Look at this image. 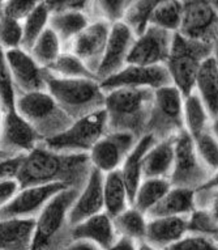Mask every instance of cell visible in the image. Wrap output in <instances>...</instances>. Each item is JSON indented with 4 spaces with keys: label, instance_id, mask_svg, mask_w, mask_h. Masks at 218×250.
Listing matches in <instances>:
<instances>
[{
    "label": "cell",
    "instance_id": "cell-24",
    "mask_svg": "<svg viewBox=\"0 0 218 250\" xmlns=\"http://www.w3.org/2000/svg\"><path fill=\"white\" fill-rule=\"evenodd\" d=\"M36 219H0V250H30Z\"/></svg>",
    "mask_w": 218,
    "mask_h": 250
},
{
    "label": "cell",
    "instance_id": "cell-38",
    "mask_svg": "<svg viewBox=\"0 0 218 250\" xmlns=\"http://www.w3.org/2000/svg\"><path fill=\"white\" fill-rule=\"evenodd\" d=\"M217 207L194 209L187 216V233L201 234L217 240Z\"/></svg>",
    "mask_w": 218,
    "mask_h": 250
},
{
    "label": "cell",
    "instance_id": "cell-26",
    "mask_svg": "<svg viewBox=\"0 0 218 250\" xmlns=\"http://www.w3.org/2000/svg\"><path fill=\"white\" fill-rule=\"evenodd\" d=\"M194 209V190L171 186L169 191L145 216L146 219L164 216H188Z\"/></svg>",
    "mask_w": 218,
    "mask_h": 250
},
{
    "label": "cell",
    "instance_id": "cell-27",
    "mask_svg": "<svg viewBox=\"0 0 218 250\" xmlns=\"http://www.w3.org/2000/svg\"><path fill=\"white\" fill-rule=\"evenodd\" d=\"M91 17L81 11H60L50 13L49 26L62 42L63 50H67L73 38L87 28Z\"/></svg>",
    "mask_w": 218,
    "mask_h": 250
},
{
    "label": "cell",
    "instance_id": "cell-44",
    "mask_svg": "<svg viewBox=\"0 0 218 250\" xmlns=\"http://www.w3.org/2000/svg\"><path fill=\"white\" fill-rule=\"evenodd\" d=\"M43 0H5L1 15L22 21Z\"/></svg>",
    "mask_w": 218,
    "mask_h": 250
},
{
    "label": "cell",
    "instance_id": "cell-45",
    "mask_svg": "<svg viewBox=\"0 0 218 250\" xmlns=\"http://www.w3.org/2000/svg\"><path fill=\"white\" fill-rule=\"evenodd\" d=\"M91 1L93 0H45L50 12H60V11H81L87 12L91 16Z\"/></svg>",
    "mask_w": 218,
    "mask_h": 250
},
{
    "label": "cell",
    "instance_id": "cell-33",
    "mask_svg": "<svg viewBox=\"0 0 218 250\" xmlns=\"http://www.w3.org/2000/svg\"><path fill=\"white\" fill-rule=\"evenodd\" d=\"M182 3L181 0H165L156 4L149 12L146 24L177 33L181 26ZM146 26V25H145Z\"/></svg>",
    "mask_w": 218,
    "mask_h": 250
},
{
    "label": "cell",
    "instance_id": "cell-48",
    "mask_svg": "<svg viewBox=\"0 0 218 250\" xmlns=\"http://www.w3.org/2000/svg\"><path fill=\"white\" fill-rule=\"evenodd\" d=\"M137 245L139 244L133 241V240H129V238L126 237H118V240L110 248H107L106 250H136Z\"/></svg>",
    "mask_w": 218,
    "mask_h": 250
},
{
    "label": "cell",
    "instance_id": "cell-25",
    "mask_svg": "<svg viewBox=\"0 0 218 250\" xmlns=\"http://www.w3.org/2000/svg\"><path fill=\"white\" fill-rule=\"evenodd\" d=\"M174 136L156 140L146 151L143 159V178L169 180L174 164Z\"/></svg>",
    "mask_w": 218,
    "mask_h": 250
},
{
    "label": "cell",
    "instance_id": "cell-42",
    "mask_svg": "<svg viewBox=\"0 0 218 250\" xmlns=\"http://www.w3.org/2000/svg\"><path fill=\"white\" fill-rule=\"evenodd\" d=\"M166 250H218L216 238L201 234L185 233Z\"/></svg>",
    "mask_w": 218,
    "mask_h": 250
},
{
    "label": "cell",
    "instance_id": "cell-31",
    "mask_svg": "<svg viewBox=\"0 0 218 250\" xmlns=\"http://www.w3.org/2000/svg\"><path fill=\"white\" fill-rule=\"evenodd\" d=\"M148 219L139 209L129 206L118 216L112 217V224L115 228L118 237H126L133 240L137 244L144 242L145 232H146Z\"/></svg>",
    "mask_w": 218,
    "mask_h": 250
},
{
    "label": "cell",
    "instance_id": "cell-6",
    "mask_svg": "<svg viewBox=\"0 0 218 250\" xmlns=\"http://www.w3.org/2000/svg\"><path fill=\"white\" fill-rule=\"evenodd\" d=\"M15 109L33 126L42 140L58 135L73 122L46 89L17 95Z\"/></svg>",
    "mask_w": 218,
    "mask_h": 250
},
{
    "label": "cell",
    "instance_id": "cell-2",
    "mask_svg": "<svg viewBox=\"0 0 218 250\" xmlns=\"http://www.w3.org/2000/svg\"><path fill=\"white\" fill-rule=\"evenodd\" d=\"M150 88H116L105 93L107 131L129 132L137 139L146 134L153 101Z\"/></svg>",
    "mask_w": 218,
    "mask_h": 250
},
{
    "label": "cell",
    "instance_id": "cell-36",
    "mask_svg": "<svg viewBox=\"0 0 218 250\" xmlns=\"http://www.w3.org/2000/svg\"><path fill=\"white\" fill-rule=\"evenodd\" d=\"M137 0H93L91 17L115 24L124 21Z\"/></svg>",
    "mask_w": 218,
    "mask_h": 250
},
{
    "label": "cell",
    "instance_id": "cell-13",
    "mask_svg": "<svg viewBox=\"0 0 218 250\" xmlns=\"http://www.w3.org/2000/svg\"><path fill=\"white\" fill-rule=\"evenodd\" d=\"M170 84H173V82L165 64H154V66L127 64L115 75L99 82V86L105 93L116 88L157 89Z\"/></svg>",
    "mask_w": 218,
    "mask_h": 250
},
{
    "label": "cell",
    "instance_id": "cell-16",
    "mask_svg": "<svg viewBox=\"0 0 218 250\" xmlns=\"http://www.w3.org/2000/svg\"><path fill=\"white\" fill-rule=\"evenodd\" d=\"M110 26L111 24H109L107 21L91 19L87 28L80 32L67 47L68 51L81 59L84 64L94 74L105 53Z\"/></svg>",
    "mask_w": 218,
    "mask_h": 250
},
{
    "label": "cell",
    "instance_id": "cell-19",
    "mask_svg": "<svg viewBox=\"0 0 218 250\" xmlns=\"http://www.w3.org/2000/svg\"><path fill=\"white\" fill-rule=\"evenodd\" d=\"M99 212H103V173L91 167L87 182L71 207L68 222L73 227Z\"/></svg>",
    "mask_w": 218,
    "mask_h": 250
},
{
    "label": "cell",
    "instance_id": "cell-43",
    "mask_svg": "<svg viewBox=\"0 0 218 250\" xmlns=\"http://www.w3.org/2000/svg\"><path fill=\"white\" fill-rule=\"evenodd\" d=\"M195 209H210L217 207V180L213 176L210 180L194 190Z\"/></svg>",
    "mask_w": 218,
    "mask_h": 250
},
{
    "label": "cell",
    "instance_id": "cell-21",
    "mask_svg": "<svg viewBox=\"0 0 218 250\" xmlns=\"http://www.w3.org/2000/svg\"><path fill=\"white\" fill-rule=\"evenodd\" d=\"M71 237L72 240H85L97 245L101 250H106L118 240V234L112 219L103 211L72 227Z\"/></svg>",
    "mask_w": 218,
    "mask_h": 250
},
{
    "label": "cell",
    "instance_id": "cell-28",
    "mask_svg": "<svg viewBox=\"0 0 218 250\" xmlns=\"http://www.w3.org/2000/svg\"><path fill=\"white\" fill-rule=\"evenodd\" d=\"M216 125L217 121L210 118L201 99L195 90L183 97V126L191 138L200 135L209 128H216Z\"/></svg>",
    "mask_w": 218,
    "mask_h": 250
},
{
    "label": "cell",
    "instance_id": "cell-5",
    "mask_svg": "<svg viewBox=\"0 0 218 250\" xmlns=\"http://www.w3.org/2000/svg\"><path fill=\"white\" fill-rule=\"evenodd\" d=\"M217 45L189 40L174 33L171 50L165 66L173 82L183 97L195 89V79L202 61L216 53Z\"/></svg>",
    "mask_w": 218,
    "mask_h": 250
},
{
    "label": "cell",
    "instance_id": "cell-47",
    "mask_svg": "<svg viewBox=\"0 0 218 250\" xmlns=\"http://www.w3.org/2000/svg\"><path fill=\"white\" fill-rule=\"evenodd\" d=\"M22 156H13V157H7V159H1L0 160V181L5 180V178H12L16 177V173L20 167L21 159Z\"/></svg>",
    "mask_w": 218,
    "mask_h": 250
},
{
    "label": "cell",
    "instance_id": "cell-15",
    "mask_svg": "<svg viewBox=\"0 0 218 250\" xmlns=\"http://www.w3.org/2000/svg\"><path fill=\"white\" fill-rule=\"evenodd\" d=\"M136 34L127 22L119 21L110 26L105 53L102 55L95 76L98 82L110 78L127 66V59Z\"/></svg>",
    "mask_w": 218,
    "mask_h": 250
},
{
    "label": "cell",
    "instance_id": "cell-46",
    "mask_svg": "<svg viewBox=\"0 0 218 250\" xmlns=\"http://www.w3.org/2000/svg\"><path fill=\"white\" fill-rule=\"evenodd\" d=\"M20 189L21 186L18 181L16 180V177L0 181V208L8 205Z\"/></svg>",
    "mask_w": 218,
    "mask_h": 250
},
{
    "label": "cell",
    "instance_id": "cell-8",
    "mask_svg": "<svg viewBox=\"0 0 218 250\" xmlns=\"http://www.w3.org/2000/svg\"><path fill=\"white\" fill-rule=\"evenodd\" d=\"M183 128V95L181 90L173 84L153 90L146 134H152L157 140H161L171 138Z\"/></svg>",
    "mask_w": 218,
    "mask_h": 250
},
{
    "label": "cell",
    "instance_id": "cell-12",
    "mask_svg": "<svg viewBox=\"0 0 218 250\" xmlns=\"http://www.w3.org/2000/svg\"><path fill=\"white\" fill-rule=\"evenodd\" d=\"M42 138L16 109L1 110L0 118V151L7 157L20 156L32 151Z\"/></svg>",
    "mask_w": 218,
    "mask_h": 250
},
{
    "label": "cell",
    "instance_id": "cell-30",
    "mask_svg": "<svg viewBox=\"0 0 218 250\" xmlns=\"http://www.w3.org/2000/svg\"><path fill=\"white\" fill-rule=\"evenodd\" d=\"M171 185L167 178H143L137 186L131 206L146 215L169 191Z\"/></svg>",
    "mask_w": 218,
    "mask_h": 250
},
{
    "label": "cell",
    "instance_id": "cell-9",
    "mask_svg": "<svg viewBox=\"0 0 218 250\" xmlns=\"http://www.w3.org/2000/svg\"><path fill=\"white\" fill-rule=\"evenodd\" d=\"M216 176L199 159L194 140L184 128L174 136V164L169 177L174 188L195 190Z\"/></svg>",
    "mask_w": 218,
    "mask_h": 250
},
{
    "label": "cell",
    "instance_id": "cell-3",
    "mask_svg": "<svg viewBox=\"0 0 218 250\" xmlns=\"http://www.w3.org/2000/svg\"><path fill=\"white\" fill-rule=\"evenodd\" d=\"M80 189L66 188L50 199L36 217V228L30 250H63L71 241L72 227L68 213Z\"/></svg>",
    "mask_w": 218,
    "mask_h": 250
},
{
    "label": "cell",
    "instance_id": "cell-18",
    "mask_svg": "<svg viewBox=\"0 0 218 250\" xmlns=\"http://www.w3.org/2000/svg\"><path fill=\"white\" fill-rule=\"evenodd\" d=\"M5 61L11 71L16 96L45 89L46 70L22 47L4 50Z\"/></svg>",
    "mask_w": 218,
    "mask_h": 250
},
{
    "label": "cell",
    "instance_id": "cell-35",
    "mask_svg": "<svg viewBox=\"0 0 218 250\" xmlns=\"http://www.w3.org/2000/svg\"><path fill=\"white\" fill-rule=\"evenodd\" d=\"M50 9L46 5L45 0L39 3L32 12L25 17L24 20L21 21L22 24V42H21V47L29 51L30 47L33 46L41 33L49 26V19H50Z\"/></svg>",
    "mask_w": 218,
    "mask_h": 250
},
{
    "label": "cell",
    "instance_id": "cell-17",
    "mask_svg": "<svg viewBox=\"0 0 218 250\" xmlns=\"http://www.w3.org/2000/svg\"><path fill=\"white\" fill-rule=\"evenodd\" d=\"M68 186L63 184L36 185L21 188L8 205L0 208V219L8 217H22L36 219L45 207L46 203L60 190Z\"/></svg>",
    "mask_w": 218,
    "mask_h": 250
},
{
    "label": "cell",
    "instance_id": "cell-49",
    "mask_svg": "<svg viewBox=\"0 0 218 250\" xmlns=\"http://www.w3.org/2000/svg\"><path fill=\"white\" fill-rule=\"evenodd\" d=\"M63 250H101L97 245L85 240H72Z\"/></svg>",
    "mask_w": 218,
    "mask_h": 250
},
{
    "label": "cell",
    "instance_id": "cell-52",
    "mask_svg": "<svg viewBox=\"0 0 218 250\" xmlns=\"http://www.w3.org/2000/svg\"><path fill=\"white\" fill-rule=\"evenodd\" d=\"M5 0H0V15H1V11H3V5H4Z\"/></svg>",
    "mask_w": 218,
    "mask_h": 250
},
{
    "label": "cell",
    "instance_id": "cell-10",
    "mask_svg": "<svg viewBox=\"0 0 218 250\" xmlns=\"http://www.w3.org/2000/svg\"><path fill=\"white\" fill-rule=\"evenodd\" d=\"M182 20L177 33L189 40L217 45V0H181Z\"/></svg>",
    "mask_w": 218,
    "mask_h": 250
},
{
    "label": "cell",
    "instance_id": "cell-39",
    "mask_svg": "<svg viewBox=\"0 0 218 250\" xmlns=\"http://www.w3.org/2000/svg\"><path fill=\"white\" fill-rule=\"evenodd\" d=\"M16 90L13 85L11 71L5 61L4 49L0 46V106L1 110H9L15 107Z\"/></svg>",
    "mask_w": 218,
    "mask_h": 250
},
{
    "label": "cell",
    "instance_id": "cell-14",
    "mask_svg": "<svg viewBox=\"0 0 218 250\" xmlns=\"http://www.w3.org/2000/svg\"><path fill=\"white\" fill-rule=\"evenodd\" d=\"M137 142L129 132L107 131L88 152L93 168L103 174L120 168V165Z\"/></svg>",
    "mask_w": 218,
    "mask_h": 250
},
{
    "label": "cell",
    "instance_id": "cell-40",
    "mask_svg": "<svg viewBox=\"0 0 218 250\" xmlns=\"http://www.w3.org/2000/svg\"><path fill=\"white\" fill-rule=\"evenodd\" d=\"M22 24L12 17L0 15V46L4 50L21 47Z\"/></svg>",
    "mask_w": 218,
    "mask_h": 250
},
{
    "label": "cell",
    "instance_id": "cell-29",
    "mask_svg": "<svg viewBox=\"0 0 218 250\" xmlns=\"http://www.w3.org/2000/svg\"><path fill=\"white\" fill-rule=\"evenodd\" d=\"M129 206L127 188L119 169L103 174V211L112 219Z\"/></svg>",
    "mask_w": 218,
    "mask_h": 250
},
{
    "label": "cell",
    "instance_id": "cell-50",
    "mask_svg": "<svg viewBox=\"0 0 218 250\" xmlns=\"http://www.w3.org/2000/svg\"><path fill=\"white\" fill-rule=\"evenodd\" d=\"M136 250H158V249H154V248L149 246L148 244H145V242H140V244L137 245V249Z\"/></svg>",
    "mask_w": 218,
    "mask_h": 250
},
{
    "label": "cell",
    "instance_id": "cell-51",
    "mask_svg": "<svg viewBox=\"0 0 218 250\" xmlns=\"http://www.w3.org/2000/svg\"><path fill=\"white\" fill-rule=\"evenodd\" d=\"M0 118H1V106H0ZM1 159H7V156L0 151V160H1Z\"/></svg>",
    "mask_w": 218,
    "mask_h": 250
},
{
    "label": "cell",
    "instance_id": "cell-11",
    "mask_svg": "<svg viewBox=\"0 0 218 250\" xmlns=\"http://www.w3.org/2000/svg\"><path fill=\"white\" fill-rule=\"evenodd\" d=\"M174 33L156 25L146 24L143 32L135 37L128 54L127 64L154 66L165 64L169 58Z\"/></svg>",
    "mask_w": 218,
    "mask_h": 250
},
{
    "label": "cell",
    "instance_id": "cell-32",
    "mask_svg": "<svg viewBox=\"0 0 218 250\" xmlns=\"http://www.w3.org/2000/svg\"><path fill=\"white\" fill-rule=\"evenodd\" d=\"M49 74L58 76V78L68 79H95L94 72L88 68L81 59H78L74 54L68 50H63L51 66L46 68Z\"/></svg>",
    "mask_w": 218,
    "mask_h": 250
},
{
    "label": "cell",
    "instance_id": "cell-20",
    "mask_svg": "<svg viewBox=\"0 0 218 250\" xmlns=\"http://www.w3.org/2000/svg\"><path fill=\"white\" fill-rule=\"evenodd\" d=\"M187 233V216L148 219L144 242L154 249L166 250Z\"/></svg>",
    "mask_w": 218,
    "mask_h": 250
},
{
    "label": "cell",
    "instance_id": "cell-41",
    "mask_svg": "<svg viewBox=\"0 0 218 250\" xmlns=\"http://www.w3.org/2000/svg\"><path fill=\"white\" fill-rule=\"evenodd\" d=\"M161 1H165V0H137L136 1V4L132 7L127 17L124 19V22H127L131 26L136 36L143 32V29L146 25L149 12L152 11L154 5Z\"/></svg>",
    "mask_w": 218,
    "mask_h": 250
},
{
    "label": "cell",
    "instance_id": "cell-22",
    "mask_svg": "<svg viewBox=\"0 0 218 250\" xmlns=\"http://www.w3.org/2000/svg\"><path fill=\"white\" fill-rule=\"evenodd\" d=\"M195 92L201 99L210 118L217 121L218 115V61L216 53L202 61L195 79Z\"/></svg>",
    "mask_w": 218,
    "mask_h": 250
},
{
    "label": "cell",
    "instance_id": "cell-34",
    "mask_svg": "<svg viewBox=\"0 0 218 250\" xmlns=\"http://www.w3.org/2000/svg\"><path fill=\"white\" fill-rule=\"evenodd\" d=\"M62 51V42L59 41L58 36L50 26H47L42 32L41 36L36 40V42L29 50L30 55L34 58V61L45 70L53 64Z\"/></svg>",
    "mask_w": 218,
    "mask_h": 250
},
{
    "label": "cell",
    "instance_id": "cell-7",
    "mask_svg": "<svg viewBox=\"0 0 218 250\" xmlns=\"http://www.w3.org/2000/svg\"><path fill=\"white\" fill-rule=\"evenodd\" d=\"M107 132L106 113L103 109L74 119L58 135L42 140L45 147L66 153H88L98 139Z\"/></svg>",
    "mask_w": 218,
    "mask_h": 250
},
{
    "label": "cell",
    "instance_id": "cell-1",
    "mask_svg": "<svg viewBox=\"0 0 218 250\" xmlns=\"http://www.w3.org/2000/svg\"><path fill=\"white\" fill-rule=\"evenodd\" d=\"M91 170V164L88 153L56 152L39 143L22 156L16 180L21 188L63 184L81 190Z\"/></svg>",
    "mask_w": 218,
    "mask_h": 250
},
{
    "label": "cell",
    "instance_id": "cell-37",
    "mask_svg": "<svg viewBox=\"0 0 218 250\" xmlns=\"http://www.w3.org/2000/svg\"><path fill=\"white\" fill-rule=\"evenodd\" d=\"M192 140L199 159L210 172L216 174L218 167L217 128H209L200 135L192 138Z\"/></svg>",
    "mask_w": 218,
    "mask_h": 250
},
{
    "label": "cell",
    "instance_id": "cell-4",
    "mask_svg": "<svg viewBox=\"0 0 218 250\" xmlns=\"http://www.w3.org/2000/svg\"><path fill=\"white\" fill-rule=\"evenodd\" d=\"M45 89L72 121L105 105V92L95 79L58 78L46 71Z\"/></svg>",
    "mask_w": 218,
    "mask_h": 250
},
{
    "label": "cell",
    "instance_id": "cell-23",
    "mask_svg": "<svg viewBox=\"0 0 218 250\" xmlns=\"http://www.w3.org/2000/svg\"><path fill=\"white\" fill-rule=\"evenodd\" d=\"M156 138L152 134H144L140 139H137L135 146L128 152L126 159L120 165L119 172L124 181V185L127 188L129 205H132V199L135 195L137 186L143 180V159L149 148L152 147Z\"/></svg>",
    "mask_w": 218,
    "mask_h": 250
}]
</instances>
